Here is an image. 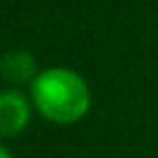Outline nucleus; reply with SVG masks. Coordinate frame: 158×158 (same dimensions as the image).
I'll use <instances>...</instances> for the list:
<instances>
[{
  "mask_svg": "<svg viewBox=\"0 0 158 158\" xmlns=\"http://www.w3.org/2000/svg\"><path fill=\"white\" fill-rule=\"evenodd\" d=\"M37 112L54 123H74L91 107V91L81 74L70 68H49L30 84Z\"/></svg>",
  "mask_w": 158,
  "mask_h": 158,
  "instance_id": "nucleus-1",
  "label": "nucleus"
},
{
  "mask_svg": "<svg viewBox=\"0 0 158 158\" xmlns=\"http://www.w3.org/2000/svg\"><path fill=\"white\" fill-rule=\"evenodd\" d=\"M30 105L19 91L7 89L0 93V135L14 137L28 126Z\"/></svg>",
  "mask_w": 158,
  "mask_h": 158,
  "instance_id": "nucleus-2",
  "label": "nucleus"
},
{
  "mask_svg": "<svg viewBox=\"0 0 158 158\" xmlns=\"http://www.w3.org/2000/svg\"><path fill=\"white\" fill-rule=\"evenodd\" d=\"M37 74V63L28 51H10L2 56V77L10 81L21 84L30 79V84H33Z\"/></svg>",
  "mask_w": 158,
  "mask_h": 158,
  "instance_id": "nucleus-3",
  "label": "nucleus"
},
{
  "mask_svg": "<svg viewBox=\"0 0 158 158\" xmlns=\"http://www.w3.org/2000/svg\"><path fill=\"white\" fill-rule=\"evenodd\" d=\"M0 158H12V156H10V151H7V149H5V147L0 149Z\"/></svg>",
  "mask_w": 158,
  "mask_h": 158,
  "instance_id": "nucleus-4",
  "label": "nucleus"
}]
</instances>
